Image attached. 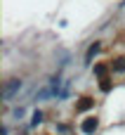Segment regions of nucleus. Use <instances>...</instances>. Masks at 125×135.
I'll use <instances>...</instances> for the list:
<instances>
[{"label": "nucleus", "mask_w": 125, "mask_h": 135, "mask_svg": "<svg viewBox=\"0 0 125 135\" xmlns=\"http://www.w3.org/2000/svg\"><path fill=\"white\" fill-rule=\"evenodd\" d=\"M17 88H21V81H17V78H14V81H9V83L5 85V100H12V95H14V90H17Z\"/></svg>", "instance_id": "1"}, {"label": "nucleus", "mask_w": 125, "mask_h": 135, "mask_svg": "<svg viewBox=\"0 0 125 135\" xmlns=\"http://www.w3.org/2000/svg\"><path fill=\"white\" fill-rule=\"evenodd\" d=\"M95 128H97V119H87V121L83 123V131H85V133H92Z\"/></svg>", "instance_id": "2"}]
</instances>
